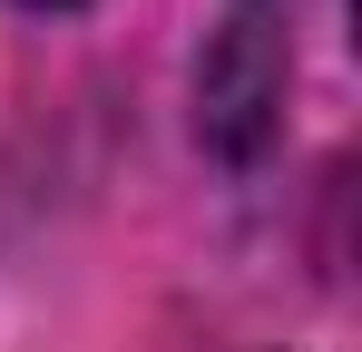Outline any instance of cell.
I'll return each mask as SVG.
<instances>
[{"label":"cell","mask_w":362,"mask_h":352,"mask_svg":"<svg viewBox=\"0 0 362 352\" xmlns=\"http://www.w3.org/2000/svg\"><path fill=\"white\" fill-rule=\"evenodd\" d=\"M274 98H284L274 20L235 10V20H226V40H216L206 69H196V127H206V147H216V157H255V147H264V127H274Z\"/></svg>","instance_id":"obj_1"},{"label":"cell","mask_w":362,"mask_h":352,"mask_svg":"<svg viewBox=\"0 0 362 352\" xmlns=\"http://www.w3.org/2000/svg\"><path fill=\"white\" fill-rule=\"evenodd\" d=\"M235 10H255V20H274V10H294V0H235Z\"/></svg>","instance_id":"obj_2"},{"label":"cell","mask_w":362,"mask_h":352,"mask_svg":"<svg viewBox=\"0 0 362 352\" xmlns=\"http://www.w3.org/2000/svg\"><path fill=\"white\" fill-rule=\"evenodd\" d=\"M40 10H69V0H40Z\"/></svg>","instance_id":"obj_3"}]
</instances>
